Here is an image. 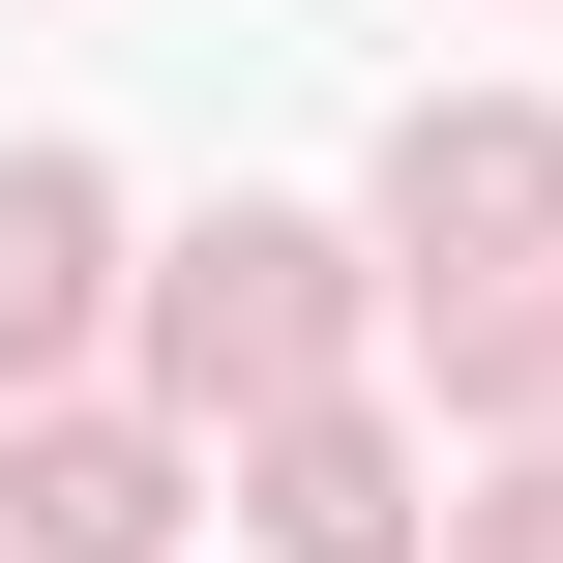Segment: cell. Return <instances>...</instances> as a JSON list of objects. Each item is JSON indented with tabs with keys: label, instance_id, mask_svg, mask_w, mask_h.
<instances>
[{
	"label": "cell",
	"instance_id": "6da1fadb",
	"mask_svg": "<svg viewBox=\"0 0 563 563\" xmlns=\"http://www.w3.org/2000/svg\"><path fill=\"white\" fill-rule=\"evenodd\" d=\"M148 356L178 386H238V416H327V238H178V297H148Z\"/></svg>",
	"mask_w": 563,
	"mask_h": 563
},
{
	"label": "cell",
	"instance_id": "7a4b0ae2",
	"mask_svg": "<svg viewBox=\"0 0 563 563\" xmlns=\"http://www.w3.org/2000/svg\"><path fill=\"white\" fill-rule=\"evenodd\" d=\"M386 238H416V267H534L563 238V148L534 119H416V148H386Z\"/></svg>",
	"mask_w": 563,
	"mask_h": 563
},
{
	"label": "cell",
	"instance_id": "3957f363",
	"mask_svg": "<svg viewBox=\"0 0 563 563\" xmlns=\"http://www.w3.org/2000/svg\"><path fill=\"white\" fill-rule=\"evenodd\" d=\"M148 534H178V445H148V416H30L0 563H148Z\"/></svg>",
	"mask_w": 563,
	"mask_h": 563
},
{
	"label": "cell",
	"instance_id": "277c9868",
	"mask_svg": "<svg viewBox=\"0 0 563 563\" xmlns=\"http://www.w3.org/2000/svg\"><path fill=\"white\" fill-rule=\"evenodd\" d=\"M89 267H119V208H89L59 148H0V386H30V356H89Z\"/></svg>",
	"mask_w": 563,
	"mask_h": 563
},
{
	"label": "cell",
	"instance_id": "5b68a950",
	"mask_svg": "<svg viewBox=\"0 0 563 563\" xmlns=\"http://www.w3.org/2000/svg\"><path fill=\"white\" fill-rule=\"evenodd\" d=\"M267 563H416V475H386V416H267Z\"/></svg>",
	"mask_w": 563,
	"mask_h": 563
},
{
	"label": "cell",
	"instance_id": "8992f818",
	"mask_svg": "<svg viewBox=\"0 0 563 563\" xmlns=\"http://www.w3.org/2000/svg\"><path fill=\"white\" fill-rule=\"evenodd\" d=\"M475 563H563V475H534V505H475Z\"/></svg>",
	"mask_w": 563,
	"mask_h": 563
}]
</instances>
